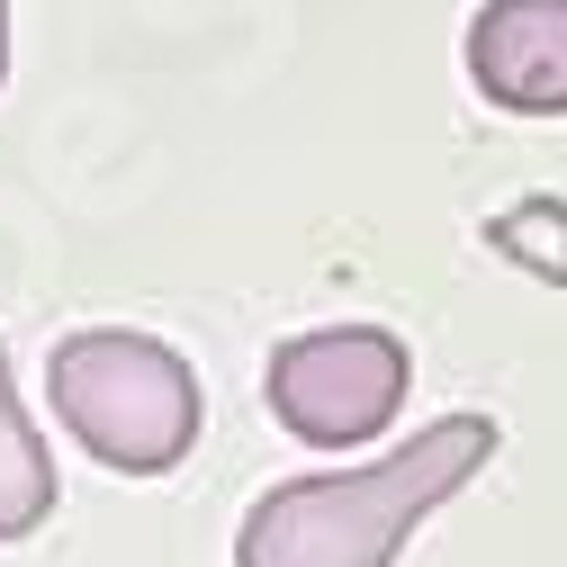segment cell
<instances>
[{
	"mask_svg": "<svg viewBox=\"0 0 567 567\" xmlns=\"http://www.w3.org/2000/svg\"><path fill=\"white\" fill-rule=\"evenodd\" d=\"M405 379H414V361L388 324H324V333H298L270 351L261 405L289 442L351 451V442H379L405 414Z\"/></svg>",
	"mask_w": 567,
	"mask_h": 567,
	"instance_id": "cell-3",
	"label": "cell"
},
{
	"mask_svg": "<svg viewBox=\"0 0 567 567\" xmlns=\"http://www.w3.org/2000/svg\"><path fill=\"white\" fill-rule=\"evenodd\" d=\"M45 396H54V423L100 468L163 477L198 451V370L154 333H126V324L63 333L45 361Z\"/></svg>",
	"mask_w": 567,
	"mask_h": 567,
	"instance_id": "cell-2",
	"label": "cell"
},
{
	"mask_svg": "<svg viewBox=\"0 0 567 567\" xmlns=\"http://www.w3.org/2000/svg\"><path fill=\"white\" fill-rule=\"evenodd\" d=\"M495 460L486 414H442L370 468L279 477L235 532V567H396V549Z\"/></svg>",
	"mask_w": 567,
	"mask_h": 567,
	"instance_id": "cell-1",
	"label": "cell"
},
{
	"mask_svg": "<svg viewBox=\"0 0 567 567\" xmlns=\"http://www.w3.org/2000/svg\"><path fill=\"white\" fill-rule=\"evenodd\" d=\"M460 54L477 100L514 117H567V0H486Z\"/></svg>",
	"mask_w": 567,
	"mask_h": 567,
	"instance_id": "cell-4",
	"label": "cell"
},
{
	"mask_svg": "<svg viewBox=\"0 0 567 567\" xmlns=\"http://www.w3.org/2000/svg\"><path fill=\"white\" fill-rule=\"evenodd\" d=\"M0 82H10V0H0Z\"/></svg>",
	"mask_w": 567,
	"mask_h": 567,
	"instance_id": "cell-6",
	"label": "cell"
},
{
	"mask_svg": "<svg viewBox=\"0 0 567 567\" xmlns=\"http://www.w3.org/2000/svg\"><path fill=\"white\" fill-rule=\"evenodd\" d=\"M45 514H54V451L37 442L19 379H10V351H0V540H28Z\"/></svg>",
	"mask_w": 567,
	"mask_h": 567,
	"instance_id": "cell-5",
	"label": "cell"
}]
</instances>
